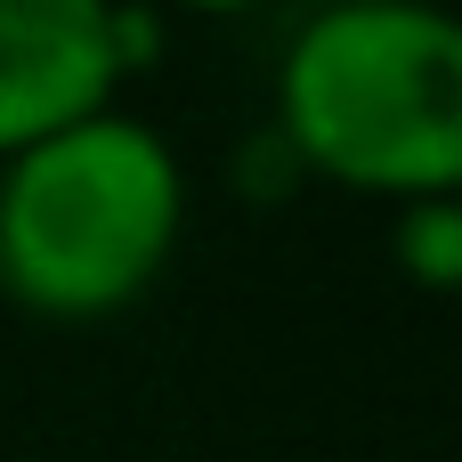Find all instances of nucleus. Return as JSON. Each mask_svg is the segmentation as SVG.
I'll list each match as a JSON object with an SVG mask.
<instances>
[{"label":"nucleus","instance_id":"nucleus-1","mask_svg":"<svg viewBox=\"0 0 462 462\" xmlns=\"http://www.w3.org/2000/svg\"><path fill=\"white\" fill-rule=\"evenodd\" d=\"M284 146L357 195L439 203L462 179V32L422 0L309 16L276 65Z\"/></svg>","mask_w":462,"mask_h":462},{"label":"nucleus","instance_id":"nucleus-2","mask_svg":"<svg viewBox=\"0 0 462 462\" xmlns=\"http://www.w3.org/2000/svg\"><path fill=\"white\" fill-rule=\"evenodd\" d=\"M179 227V154L114 106L0 162V292L24 317L97 325L130 309L171 268Z\"/></svg>","mask_w":462,"mask_h":462},{"label":"nucleus","instance_id":"nucleus-3","mask_svg":"<svg viewBox=\"0 0 462 462\" xmlns=\"http://www.w3.org/2000/svg\"><path fill=\"white\" fill-rule=\"evenodd\" d=\"M146 24L97 0H0V162L114 106Z\"/></svg>","mask_w":462,"mask_h":462},{"label":"nucleus","instance_id":"nucleus-4","mask_svg":"<svg viewBox=\"0 0 462 462\" xmlns=\"http://www.w3.org/2000/svg\"><path fill=\"white\" fill-rule=\"evenodd\" d=\"M398 268L422 292H455L462 284V211H455V195L398 211Z\"/></svg>","mask_w":462,"mask_h":462}]
</instances>
